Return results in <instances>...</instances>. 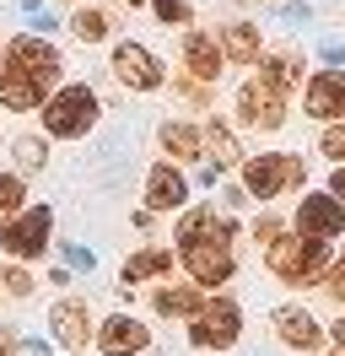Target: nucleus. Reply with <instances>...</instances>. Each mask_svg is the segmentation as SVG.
<instances>
[{"label":"nucleus","instance_id":"nucleus-1","mask_svg":"<svg viewBox=\"0 0 345 356\" xmlns=\"http://www.w3.org/2000/svg\"><path fill=\"white\" fill-rule=\"evenodd\" d=\"M54 81H60V49L43 44L38 33L11 38V49H6V70H0V108H11V113L43 108L49 92H54Z\"/></svg>","mask_w":345,"mask_h":356},{"label":"nucleus","instance_id":"nucleus-2","mask_svg":"<svg viewBox=\"0 0 345 356\" xmlns=\"http://www.w3.org/2000/svg\"><path fill=\"white\" fill-rule=\"evenodd\" d=\"M178 254H184V270H189L200 286H221L232 281V222L216 216V211H189L178 222Z\"/></svg>","mask_w":345,"mask_h":356},{"label":"nucleus","instance_id":"nucleus-3","mask_svg":"<svg viewBox=\"0 0 345 356\" xmlns=\"http://www.w3.org/2000/svg\"><path fill=\"white\" fill-rule=\"evenodd\" d=\"M92 124H97V92L92 87H60L43 103V130L60 135V140H76Z\"/></svg>","mask_w":345,"mask_h":356},{"label":"nucleus","instance_id":"nucleus-4","mask_svg":"<svg viewBox=\"0 0 345 356\" xmlns=\"http://www.w3.org/2000/svg\"><path fill=\"white\" fill-rule=\"evenodd\" d=\"M264 259H270V270H275L280 281L302 286V281H313V275L329 265V248L313 243V238H275V243L264 248Z\"/></svg>","mask_w":345,"mask_h":356},{"label":"nucleus","instance_id":"nucleus-5","mask_svg":"<svg viewBox=\"0 0 345 356\" xmlns=\"http://www.w3.org/2000/svg\"><path fill=\"white\" fill-rule=\"evenodd\" d=\"M49 232H54V211H49V205H33V211H22V216H6L0 248H6L11 259H38L43 248H49Z\"/></svg>","mask_w":345,"mask_h":356},{"label":"nucleus","instance_id":"nucleus-6","mask_svg":"<svg viewBox=\"0 0 345 356\" xmlns=\"http://www.w3.org/2000/svg\"><path fill=\"white\" fill-rule=\"evenodd\" d=\"M237 330H243L237 302H232V297H211V302H200V313H194L189 340L200 346V351H227V346L237 340Z\"/></svg>","mask_w":345,"mask_h":356},{"label":"nucleus","instance_id":"nucleus-7","mask_svg":"<svg viewBox=\"0 0 345 356\" xmlns=\"http://www.w3.org/2000/svg\"><path fill=\"white\" fill-rule=\"evenodd\" d=\"M291 184H302V156H248L243 162V189L248 195H259V200H275L280 189H291Z\"/></svg>","mask_w":345,"mask_h":356},{"label":"nucleus","instance_id":"nucleus-8","mask_svg":"<svg viewBox=\"0 0 345 356\" xmlns=\"http://www.w3.org/2000/svg\"><path fill=\"white\" fill-rule=\"evenodd\" d=\"M345 232V205L335 195H307L297 205V238H313V243H329Z\"/></svg>","mask_w":345,"mask_h":356},{"label":"nucleus","instance_id":"nucleus-9","mask_svg":"<svg viewBox=\"0 0 345 356\" xmlns=\"http://www.w3.org/2000/svg\"><path fill=\"white\" fill-rule=\"evenodd\" d=\"M237 113L259 124V130H280L286 124V97H280L270 81H248V87L237 92Z\"/></svg>","mask_w":345,"mask_h":356},{"label":"nucleus","instance_id":"nucleus-10","mask_svg":"<svg viewBox=\"0 0 345 356\" xmlns=\"http://www.w3.org/2000/svg\"><path fill=\"white\" fill-rule=\"evenodd\" d=\"M113 76H119L125 87H135V92H157L162 87V65H157V54L141 49V44H119L113 49Z\"/></svg>","mask_w":345,"mask_h":356},{"label":"nucleus","instance_id":"nucleus-11","mask_svg":"<svg viewBox=\"0 0 345 356\" xmlns=\"http://www.w3.org/2000/svg\"><path fill=\"white\" fill-rule=\"evenodd\" d=\"M146 324L141 318H129V313H113L103 330H97V351L103 356H135V351H146Z\"/></svg>","mask_w":345,"mask_h":356},{"label":"nucleus","instance_id":"nucleus-12","mask_svg":"<svg viewBox=\"0 0 345 356\" xmlns=\"http://www.w3.org/2000/svg\"><path fill=\"white\" fill-rule=\"evenodd\" d=\"M307 113L313 119H345V70H319L307 81Z\"/></svg>","mask_w":345,"mask_h":356},{"label":"nucleus","instance_id":"nucleus-13","mask_svg":"<svg viewBox=\"0 0 345 356\" xmlns=\"http://www.w3.org/2000/svg\"><path fill=\"white\" fill-rule=\"evenodd\" d=\"M184 200H189L184 173H178L172 162H157V168L146 173V205H151V211H178Z\"/></svg>","mask_w":345,"mask_h":356},{"label":"nucleus","instance_id":"nucleus-14","mask_svg":"<svg viewBox=\"0 0 345 356\" xmlns=\"http://www.w3.org/2000/svg\"><path fill=\"white\" fill-rule=\"evenodd\" d=\"M49 330L60 334L65 351H81L86 340H92V318H86V302H76V297L54 302V313H49Z\"/></svg>","mask_w":345,"mask_h":356},{"label":"nucleus","instance_id":"nucleus-15","mask_svg":"<svg viewBox=\"0 0 345 356\" xmlns=\"http://www.w3.org/2000/svg\"><path fill=\"white\" fill-rule=\"evenodd\" d=\"M275 334L291 346V351H319L323 346V330H319V318L307 308H275Z\"/></svg>","mask_w":345,"mask_h":356},{"label":"nucleus","instance_id":"nucleus-16","mask_svg":"<svg viewBox=\"0 0 345 356\" xmlns=\"http://www.w3.org/2000/svg\"><path fill=\"white\" fill-rule=\"evenodd\" d=\"M184 65H189L194 81H216L221 76V49H216L211 33H184Z\"/></svg>","mask_w":345,"mask_h":356},{"label":"nucleus","instance_id":"nucleus-17","mask_svg":"<svg viewBox=\"0 0 345 356\" xmlns=\"http://www.w3.org/2000/svg\"><path fill=\"white\" fill-rule=\"evenodd\" d=\"M221 54L227 60H237V65H254L259 60V27L254 22H232V27H221Z\"/></svg>","mask_w":345,"mask_h":356},{"label":"nucleus","instance_id":"nucleus-18","mask_svg":"<svg viewBox=\"0 0 345 356\" xmlns=\"http://www.w3.org/2000/svg\"><path fill=\"white\" fill-rule=\"evenodd\" d=\"M162 270H172V254L168 248H146V254H135V259H125V291L141 286V281H151V275H162Z\"/></svg>","mask_w":345,"mask_h":356},{"label":"nucleus","instance_id":"nucleus-19","mask_svg":"<svg viewBox=\"0 0 345 356\" xmlns=\"http://www.w3.org/2000/svg\"><path fill=\"white\" fill-rule=\"evenodd\" d=\"M200 130L194 124H162V152L168 156H200Z\"/></svg>","mask_w":345,"mask_h":356},{"label":"nucleus","instance_id":"nucleus-20","mask_svg":"<svg viewBox=\"0 0 345 356\" xmlns=\"http://www.w3.org/2000/svg\"><path fill=\"white\" fill-rule=\"evenodd\" d=\"M157 313H168V318L172 313H189L194 318L200 313V291L194 286H157Z\"/></svg>","mask_w":345,"mask_h":356},{"label":"nucleus","instance_id":"nucleus-21","mask_svg":"<svg viewBox=\"0 0 345 356\" xmlns=\"http://www.w3.org/2000/svg\"><path fill=\"white\" fill-rule=\"evenodd\" d=\"M259 81H270L275 92L297 87V81H302V65H297V54H270V60H264V76H259Z\"/></svg>","mask_w":345,"mask_h":356},{"label":"nucleus","instance_id":"nucleus-22","mask_svg":"<svg viewBox=\"0 0 345 356\" xmlns=\"http://www.w3.org/2000/svg\"><path fill=\"white\" fill-rule=\"evenodd\" d=\"M200 140H205V146L216 152V168H232L237 156H243V152H237V140H232V130H227V124H211V130L200 135Z\"/></svg>","mask_w":345,"mask_h":356},{"label":"nucleus","instance_id":"nucleus-23","mask_svg":"<svg viewBox=\"0 0 345 356\" xmlns=\"http://www.w3.org/2000/svg\"><path fill=\"white\" fill-rule=\"evenodd\" d=\"M70 33H76L81 44H97V38H108V17H103V11H76Z\"/></svg>","mask_w":345,"mask_h":356},{"label":"nucleus","instance_id":"nucleus-24","mask_svg":"<svg viewBox=\"0 0 345 356\" xmlns=\"http://www.w3.org/2000/svg\"><path fill=\"white\" fill-rule=\"evenodd\" d=\"M17 205H22V178L6 173V178H0V216H11Z\"/></svg>","mask_w":345,"mask_h":356},{"label":"nucleus","instance_id":"nucleus-25","mask_svg":"<svg viewBox=\"0 0 345 356\" xmlns=\"http://www.w3.org/2000/svg\"><path fill=\"white\" fill-rule=\"evenodd\" d=\"M151 6H157V17H162L168 27H184V22H189V6H184V0H151Z\"/></svg>","mask_w":345,"mask_h":356},{"label":"nucleus","instance_id":"nucleus-26","mask_svg":"<svg viewBox=\"0 0 345 356\" xmlns=\"http://www.w3.org/2000/svg\"><path fill=\"white\" fill-rule=\"evenodd\" d=\"M0 286L11 291V297H27V291H33V275H27V270H6V275H0Z\"/></svg>","mask_w":345,"mask_h":356},{"label":"nucleus","instance_id":"nucleus-27","mask_svg":"<svg viewBox=\"0 0 345 356\" xmlns=\"http://www.w3.org/2000/svg\"><path fill=\"white\" fill-rule=\"evenodd\" d=\"M323 291L345 302V259H340V265H329V270H323Z\"/></svg>","mask_w":345,"mask_h":356},{"label":"nucleus","instance_id":"nucleus-28","mask_svg":"<svg viewBox=\"0 0 345 356\" xmlns=\"http://www.w3.org/2000/svg\"><path fill=\"white\" fill-rule=\"evenodd\" d=\"M323 156H345V124H335V130H323Z\"/></svg>","mask_w":345,"mask_h":356},{"label":"nucleus","instance_id":"nucleus-29","mask_svg":"<svg viewBox=\"0 0 345 356\" xmlns=\"http://www.w3.org/2000/svg\"><path fill=\"white\" fill-rule=\"evenodd\" d=\"M17 156H22V168H43V146L38 140H17Z\"/></svg>","mask_w":345,"mask_h":356},{"label":"nucleus","instance_id":"nucleus-30","mask_svg":"<svg viewBox=\"0 0 345 356\" xmlns=\"http://www.w3.org/2000/svg\"><path fill=\"white\" fill-rule=\"evenodd\" d=\"M254 238H264V248H270L280 238V222H275V216H259V222H254Z\"/></svg>","mask_w":345,"mask_h":356},{"label":"nucleus","instance_id":"nucleus-31","mask_svg":"<svg viewBox=\"0 0 345 356\" xmlns=\"http://www.w3.org/2000/svg\"><path fill=\"white\" fill-rule=\"evenodd\" d=\"M178 92H184L189 103H205V87H200V81H178Z\"/></svg>","mask_w":345,"mask_h":356},{"label":"nucleus","instance_id":"nucleus-32","mask_svg":"<svg viewBox=\"0 0 345 356\" xmlns=\"http://www.w3.org/2000/svg\"><path fill=\"white\" fill-rule=\"evenodd\" d=\"M65 259H70V265H76V270H92V254H86V248H70Z\"/></svg>","mask_w":345,"mask_h":356},{"label":"nucleus","instance_id":"nucleus-33","mask_svg":"<svg viewBox=\"0 0 345 356\" xmlns=\"http://www.w3.org/2000/svg\"><path fill=\"white\" fill-rule=\"evenodd\" d=\"M329 195H335V200L345 205V168H340V173H335V184H329Z\"/></svg>","mask_w":345,"mask_h":356},{"label":"nucleus","instance_id":"nucleus-34","mask_svg":"<svg viewBox=\"0 0 345 356\" xmlns=\"http://www.w3.org/2000/svg\"><path fill=\"white\" fill-rule=\"evenodd\" d=\"M335 346H340V351H345V318H340V324H335Z\"/></svg>","mask_w":345,"mask_h":356},{"label":"nucleus","instance_id":"nucleus-35","mask_svg":"<svg viewBox=\"0 0 345 356\" xmlns=\"http://www.w3.org/2000/svg\"><path fill=\"white\" fill-rule=\"evenodd\" d=\"M0 356H11V346H6V334H0Z\"/></svg>","mask_w":345,"mask_h":356},{"label":"nucleus","instance_id":"nucleus-36","mask_svg":"<svg viewBox=\"0 0 345 356\" xmlns=\"http://www.w3.org/2000/svg\"><path fill=\"white\" fill-rule=\"evenodd\" d=\"M129 6H141V0H129Z\"/></svg>","mask_w":345,"mask_h":356},{"label":"nucleus","instance_id":"nucleus-37","mask_svg":"<svg viewBox=\"0 0 345 356\" xmlns=\"http://www.w3.org/2000/svg\"><path fill=\"white\" fill-rule=\"evenodd\" d=\"M335 356H345V351H335Z\"/></svg>","mask_w":345,"mask_h":356}]
</instances>
